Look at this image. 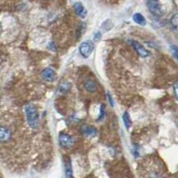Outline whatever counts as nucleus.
Masks as SVG:
<instances>
[{
    "instance_id": "10",
    "label": "nucleus",
    "mask_w": 178,
    "mask_h": 178,
    "mask_svg": "<svg viewBox=\"0 0 178 178\" xmlns=\"http://www.w3.org/2000/svg\"><path fill=\"white\" fill-rule=\"evenodd\" d=\"M133 20H134L135 22H136L137 24L141 25V26H144V25L146 24V20H145V18L143 17L142 14L139 13V12L135 13V14L133 15Z\"/></svg>"
},
{
    "instance_id": "19",
    "label": "nucleus",
    "mask_w": 178,
    "mask_h": 178,
    "mask_svg": "<svg viewBox=\"0 0 178 178\" xmlns=\"http://www.w3.org/2000/svg\"><path fill=\"white\" fill-rule=\"evenodd\" d=\"M0 63H1V59H0Z\"/></svg>"
},
{
    "instance_id": "5",
    "label": "nucleus",
    "mask_w": 178,
    "mask_h": 178,
    "mask_svg": "<svg viewBox=\"0 0 178 178\" xmlns=\"http://www.w3.org/2000/svg\"><path fill=\"white\" fill-rule=\"evenodd\" d=\"M132 46H133V47L136 51V53L138 54V55H140L142 58H146V57H148V56L151 55L150 52L145 49L144 46H142L140 43H138L137 41H132Z\"/></svg>"
},
{
    "instance_id": "11",
    "label": "nucleus",
    "mask_w": 178,
    "mask_h": 178,
    "mask_svg": "<svg viewBox=\"0 0 178 178\" xmlns=\"http://www.w3.org/2000/svg\"><path fill=\"white\" fill-rule=\"evenodd\" d=\"M83 132L84 134L88 136H91V137H94V136H96L97 135V130L93 127H89V126H85L83 127Z\"/></svg>"
},
{
    "instance_id": "18",
    "label": "nucleus",
    "mask_w": 178,
    "mask_h": 178,
    "mask_svg": "<svg viewBox=\"0 0 178 178\" xmlns=\"http://www.w3.org/2000/svg\"><path fill=\"white\" fill-rule=\"evenodd\" d=\"M107 95H108V100H109V102H110V104H111V106H114V102H113V99H112V97H111V94H110V93H108V94H107Z\"/></svg>"
},
{
    "instance_id": "13",
    "label": "nucleus",
    "mask_w": 178,
    "mask_h": 178,
    "mask_svg": "<svg viewBox=\"0 0 178 178\" xmlns=\"http://www.w3.org/2000/svg\"><path fill=\"white\" fill-rule=\"evenodd\" d=\"M123 122H124V125H125L127 129H129L131 127L132 121H131V118H130L128 112H127V111L123 114Z\"/></svg>"
},
{
    "instance_id": "2",
    "label": "nucleus",
    "mask_w": 178,
    "mask_h": 178,
    "mask_svg": "<svg viewBox=\"0 0 178 178\" xmlns=\"http://www.w3.org/2000/svg\"><path fill=\"white\" fill-rule=\"evenodd\" d=\"M147 7L151 13L156 17H160L163 14L161 4L159 0H147Z\"/></svg>"
},
{
    "instance_id": "9",
    "label": "nucleus",
    "mask_w": 178,
    "mask_h": 178,
    "mask_svg": "<svg viewBox=\"0 0 178 178\" xmlns=\"http://www.w3.org/2000/svg\"><path fill=\"white\" fill-rule=\"evenodd\" d=\"M64 167H65V175H66V178H74L73 172H72V166H71L70 160H65V162H64Z\"/></svg>"
},
{
    "instance_id": "16",
    "label": "nucleus",
    "mask_w": 178,
    "mask_h": 178,
    "mask_svg": "<svg viewBox=\"0 0 178 178\" xmlns=\"http://www.w3.org/2000/svg\"><path fill=\"white\" fill-rule=\"evenodd\" d=\"M100 111H101V113H100V117H99V119H98L99 121H100V120H102V119H103V118L105 117V112H106V109H105V105L104 104H102Z\"/></svg>"
},
{
    "instance_id": "12",
    "label": "nucleus",
    "mask_w": 178,
    "mask_h": 178,
    "mask_svg": "<svg viewBox=\"0 0 178 178\" xmlns=\"http://www.w3.org/2000/svg\"><path fill=\"white\" fill-rule=\"evenodd\" d=\"M85 87H86V90L89 91V92H94V91H96V89H97L96 83L94 82L93 80H88V81H86Z\"/></svg>"
},
{
    "instance_id": "4",
    "label": "nucleus",
    "mask_w": 178,
    "mask_h": 178,
    "mask_svg": "<svg viewBox=\"0 0 178 178\" xmlns=\"http://www.w3.org/2000/svg\"><path fill=\"white\" fill-rule=\"evenodd\" d=\"M59 143L61 147L70 149L74 145L73 137L67 133H61L59 135Z\"/></svg>"
},
{
    "instance_id": "1",
    "label": "nucleus",
    "mask_w": 178,
    "mask_h": 178,
    "mask_svg": "<svg viewBox=\"0 0 178 178\" xmlns=\"http://www.w3.org/2000/svg\"><path fill=\"white\" fill-rule=\"evenodd\" d=\"M25 116L28 126L33 130L39 127V114L37 107L33 104H28L25 106Z\"/></svg>"
},
{
    "instance_id": "8",
    "label": "nucleus",
    "mask_w": 178,
    "mask_h": 178,
    "mask_svg": "<svg viewBox=\"0 0 178 178\" xmlns=\"http://www.w3.org/2000/svg\"><path fill=\"white\" fill-rule=\"evenodd\" d=\"M170 29L174 33L178 34V12L176 13L170 20Z\"/></svg>"
},
{
    "instance_id": "17",
    "label": "nucleus",
    "mask_w": 178,
    "mask_h": 178,
    "mask_svg": "<svg viewBox=\"0 0 178 178\" xmlns=\"http://www.w3.org/2000/svg\"><path fill=\"white\" fill-rule=\"evenodd\" d=\"M173 87H174V92H175V95H176V99L178 100V81H176V82L174 84Z\"/></svg>"
},
{
    "instance_id": "7",
    "label": "nucleus",
    "mask_w": 178,
    "mask_h": 178,
    "mask_svg": "<svg viewBox=\"0 0 178 178\" xmlns=\"http://www.w3.org/2000/svg\"><path fill=\"white\" fill-rule=\"evenodd\" d=\"M73 7L76 13L79 16L80 18H86V15H87V11H86V8L83 6V5L81 3H79V2L75 3Z\"/></svg>"
},
{
    "instance_id": "6",
    "label": "nucleus",
    "mask_w": 178,
    "mask_h": 178,
    "mask_svg": "<svg viewBox=\"0 0 178 178\" xmlns=\"http://www.w3.org/2000/svg\"><path fill=\"white\" fill-rule=\"evenodd\" d=\"M42 78L46 82H52L55 78V71L53 68L48 67L42 71Z\"/></svg>"
},
{
    "instance_id": "3",
    "label": "nucleus",
    "mask_w": 178,
    "mask_h": 178,
    "mask_svg": "<svg viewBox=\"0 0 178 178\" xmlns=\"http://www.w3.org/2000/svg\"><path fill=\"white\" fill-rule=\"evenodd\" d=\"M94 49V45L93 42L87 40V41H84L83 43H81L79 46V52L81 55L85 58H87L91 55Z\"/></svg>"
},
{
    "instance_id": "15",
    "label": "nucleus",
    "mask_w": 178,
    "mask_h": 178,
    "mask_svg": "<svg viewBox=\"0 0 178 178\" xmlns=\"http://www.w3.org/2000/svg\"><path fill=\"white\" fill-rule=\"evenodd\" d=\"M170 50H171V53L172 55L175 56V58H176V60L178 61V46L173 45L170 46Z\"/></svg>"
},
{
    "instance_id": "14",
    "label": "nucleus",
    "mask_w": 178,
    "mask_h": 178,
    "mask_svg": "<svg viewBox=\"0 0 178 178\" xmlns=\"http://www.w3.org/2000/svg\"><path fill=\"white\" fill-rule=\"evenodd\" d=\"M70 85L69 83H61L60 88H59V91L61 94H65L68 91H70Z\"/></svg>"
}]
</instances>
